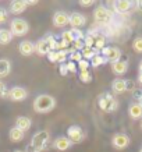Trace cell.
<instances>
[{
	"label": "cell",
	"instance_id": "cell-1",
	"mask_svg": "<svg viewBox=\"0 0 142 152\" xmlns=\"http://www.w3.org/2000/svg\"><path fill=\"white\" fill-rule=\"evenodd\" d=\"M55 107H56V99L52 95H47V94L38 95L35 102H33V109L38 113H49Z\"/></svg>",
	"mask_w": 142,
	"mask_h": 152
},
{
	"label": "cell",
	"instance_id": "cell-2",
	"mask_svg": "<svg viewBox=\"0 0 142 152\" xmlns=\"http://www.w3.org/2000/svg\"><path fill=\"white\" fill-rule=\"evenodd\" d=\"M49 138H50L49 131L41 130V131H38V133L32 137V140H31V147L29 148H33V152L43 151V149L46 148V144H47Z\"/></svg>",
	"mask_w": 142,
	"mask_h": 152
},
{
	"label": "cell",
	"instance_id": "cell-3",
	"mask_svg": "<svg viewBox=\"0 0 142 152\" xmlns=\"http://www.w3.org/2000/svg\"><path fill=\"white\" fill-rule=\"evenodd\" d=\"M99 107L103 112H114L119 107V102L116 101L110 94L106 92L102 96H99Z\"/></svg>",
	"mask_w": 142,
	"mask_h": 152
},
{
	"label": "cell",
	"instance_id": "cell-4",
	"mask_svg": "<svg viewBox=\"0 0 142 152\" xmlns=\"http://www.w3.org/2000/svg\"><path fill=\"white\" fill-rule=\"evenodd\" d=\"M29 31V24L23 18H15L11 21V34L13 37H24Z\"/></svg>",
	"mask_w": 142,
	"mask_h": 152
},
{
	"label": "cell",
	"instance_id": "cell-5",
	"mask_svg": "<svg viewBox=\"0 0 142 152\" xmlns=\"http://www.w3.org/2000/svg\"><path fill=\"white\" fill-rule=\"evenodd\" d=\"M100 55L105 57L107 61H110L111 64L121 60V50L119 48H111V46H105L100 50Z\"/></svg>",
	"mask_w": 142,
	"mask_h": 152
},
{
	"label": "cell",
	"instance_id": "cell-6",
	"mask_svg": "<svg viewBox=\"0 0 142 152\" xmlns=\"http://www.w3.org/2000/svg\"><path fill=\"white\" fill-rule=\"evenodd\" d=\"M67 138H68L73 144H78L85 138V134H84L82 129H81L79 126L73 124L67 129Z\"/></svg>",
	"mask_w": 142,
	"mask_h": 152
},
{
	"label": "cell",
	"instance_id": "cell-7",
	"mask_svg": "<svg viewBox=\"0 0 142 152\" xmlns=\"http://www.w3.org/2000/svg\"><path fill=\"white\" fill-rule=\"evenodd\" d=\"M93 18L100 24H107L113 20V13L106 7H98L93 11Z\"/></svg>",
	"mask_w": 142,
	"mask_h": 152
},
{
	"label": "cell",
	"instance_id": "cell-8",
	"mask_svg": "<svg viewBox=\"0 0 142 152\" xmlns=\"http://www.w3.org/2000/svg\"><path fill=\"white\" fill-rule=\"evenodd\" d=\"M111 145L116 149H125L130 145V137L124 133H117L111 140Z\"/></svg>",
	"mask_w": 142,
	"mask_h": 152
},
{
	"label": "cell",
	"instance_id": "cell-9",
	"mask_svg": "<svg viewBox=\"0 0 142 152\" xmlns=\"http://www.w3.org/2000/svg\"><path fill=\"white\" fill-rule=\"evenodd\" d=\"M28 96V91L23 87H14L9 91V99L14 102H21L25 101Z\"/></svg>",
	"mask_w": 142,
	"mask_h": 152
},
{
	"label": "cell",
	"instance_id": "cell-10",
	"mask_svg": "<svg viewBox=\"0 0 142 152\" xmlns=\"http://www.w3.org/2000/svg\"><path fill=\"white\" fill-rule=\"evenodd\" d=\"M70 21V15L64 11H56L53 14V25L57 28H63L66 27Z\"/></svg>",
	"mask_w": 142,
	"mask_h": 152
},
{
	"label": "cell",
	"instance_id": "cell-11",
	"mask_svg": "<svg viewBox=\"0 0 142 152\" xmlns=\"http://www.w3.org/2000/svg\"><path fill=\"white\" fill-rule=\"evenodd\" d=\"M71 145H73V142H71L66 135H60V137H57V138L55 140V144H53V147L60 152H64V151H67V149H70Z\"/></svg>",
	"mask_w": 142,
	"mask_h": 152
},
{
	"label": "cell",
	"instance_id": "cell-12",
	"mask_svg": "<svg viewBox=\"0 0 142 152\" xmlns=\"http://www.w3.org/2000/svg\"><path fill=\"white\" fill-rule=\"evenodd\" d=\"M68 24L73 28H78V29H79L81 27H84V25L87 24V18H85V15H82L81 13H73V14H70Z\"/></svg>",
	"mask_w": 142,
	"mask_h": 152
},
{
	"label": "cell",
	"instance_id": "cell-13",
	"mask_svg": "<svg viewBox=\"0 0 142 152\" xmlns=\"http://www.w3.org/2000/svg\"><path fill=\"white\" fill-rule=\"evenodd\" d=\"M18 52L21 53V56L28 57V56H31L35 52V45L31 41H23L18 45Z\"/></svg>",
	"mask_w": 142,
	"mask_h": 152
},
{
	"label": "cell",
	"instance_id": "cell-14",
	"mask_svg": "<svg viewBox=\"0 0 142 152\" xmlns=\"http://www.w3.org/2000/svg\"><path fill=\"white\" fill-rule=\"evenodd\" d=\"M28 4L25 0H15V1H11L10 4V13L11 14H21L27 10Z\"/></svg>",
	"mask_w": 142,
	"mask_h": 152
},
{
	"label": "cell",
	"instance_id": "cell-15",
	"mask_svg": "<svg viewBox=\"0 0 142 152\" xmlns=\"http://www.w3.org/2000/svg\"><path fill=\"white\" fill-rule=\"evenodd\" d=\"M50 45H49V42L46 41L45 38H42V39H39V41L36 42V45H35V52H36L38 55L41 56H45L47 55L49 52H50Z\"/></svg>",
	"mask_w": 142,
	"mask_h": 152
},
{
	"label": "cell",
	"instance_id": "cell-16",
	"mask_svg": "<svg viewBox=\"0 0 142 152\" xmlns=\"http://www.w3.org/2000/svg\"><path fill=\"white\" fill-rule=\"evenodd\" d=\"M31 126H32V120L29 119V117H27V116H18V117L15 119V127L20 129L21 131L29 130Z\"/></svg>",
	"mask_w": 142,
	"mask_h": 152
},
{
	"label": "cell",
	"instance_id": "cell-17",
	"mask_svg": "<svg viewBox=\"0 0 142 152\" xmlns=\"http://www.w3.org/2000/svg\"><path fill=\"white\" fill-rule=\"evenodd\" d=\"M111 89L114 94H124L127 91V81L123 78H116L111 83Z\"/></svg>",
	"mask_w": 142,
	"mask_h": 152
},
{
	"label": "cell",
	"instance_id": "cell-18",
	"mask_svg": "<svg viewBox=\"0 0 142 152\" xmlns=\"http://www.w3.org/2000/svg\"><path fill=\"white\" fill-rule=\"evenodd\" d=\"M111 70H113V73L117 74V75H123V74H125L127 70H128V63L124 61V60H119V61H116V63L111 64Z\"/></svg>",
	"mask_w": 142,
	"mask_h": 152
},
{
	"label": "cell",
	"instance_id": "cell-19",
	"mask_svg": "<svg viewBox=\"0 0 142 152\" xmlns=\"http://www.w3.org/2000/svg\"><path fill=\"white\" fill-rule=\"evenodd\" d=\"M133 7V1L130 0H119V1H114V9L117 13H127L130 11Z\"/></svg>",
	"mask_w": 142,
	"mask_h": 152
},
{
	"label": "cell",
	"instance_id": "cell-20",
	"mask_svg": "<svg viewBox=\"0 0 142 152\" xmlns=\"http://www.w3.org/2000/svg\"><path fill=\"white\" fill-rule=\"evenodd\" d=\"M128 115L131 119H142V106L139 103H131L128 107Z\"/></svg>",
	"mask_w": 142,
	"mask_h": 152
},
{
	"label": "cell",
	"instance_id": "cell-21",
	"mask_svg": "<svg viewBox=\"0 0 142 152\" xmlns=\"http://www.w3.org/2000/svg\"><path fill=\"white\" fill-rule=\"evenodd\" d=\"M11 71V63L7 59H0V78L7 77Z\"/></svg>",
	"mask_w": 142,
	"mask_h": 152
},
{
	"label": "cell",
	"instance_id": "cell-22",
	"mask_svg": "<svg viewBox=\"0 0 142 152\" xmlns=\"http://www.w3.org/2000/svg\"><path fill=\"white\" fill-rule=\"evenodd\" d=\"M24 131H21L20 129H17V127H13V129L10 130L9 133V137L10 140L13 141V142H20V141H23L24 140Z\"/></svg>",
	"mask_w": 142,
	"mask_h": 152
},
{
	"label": "cell",
	"instance_id": "cell-23",
	"mask_svg": "<svg viewBox=\"0 0 142 152\" xmlns=\"http://www.w3.org/2000/svg\"><path fill=\"white\" fill-rule=\"evenodd\" d=\"M13 39V34L9 29H0V45H9Z\"/></svg>",
	"mask_w": 142,
	"mask_h": 152
},
{
	"label": "cell",
	"instance_id": "cell-24",
	"mask_svg": "<svg viewBox=\"0 0 142 152\" xmlns=\"http://www.w3.org/2000/svg\"><path fill=\"white\" fill-rule=\"evenodd\" d=\"M81 55H82V59L84 60H92L93 57L96 55H99L98 53V50H93V49H89V48H84L82 50H81Z\"/></svg>",
	"mask_w": 142,
	"mask_h": 152
},
{
	"label": "cell",
	"instance_id": "cell-25",
	"mask_svg": "<svg viewBox=\"0 0 142 152\" xmlns=\"http://www.w3.org/2000/svg\"><path fill=\"white\" fill-rule=\"evenodd\" d=\"M93 39H95V45H93V48H95L96 50H102V49L106 46L105 37H102V35H93Z\"/></svg>",
	"mask_w": 142,
	"mask_h": 152
},
{
	"label": "cell",
	"instance_id": "cell-26",
	"mask_svg": "<svg viewBox=\"0 0 142 152\" xmlns=\"http://www.w3.org/2000/svg\"><path fill=\"white\" fill-rule=\"evenodd\" d=\"M106 61H107V60H106L105 57H103V56L99 53V55H96L95 57H93V59L91 60V66H92V67H99V66L105 64Z\"/></svg>",
	"mask_w": 142,
	"mask_h": 152
},
{
	"label": "cell",
	"instance_id": "cell-27",
	"mask_svg": "<svg viewBox=\"0 0 142 152\" xmlns=\"http://www.w3.org/2000/svg\"><path fill=\"white\" fill-rule=\"evenodd\" d=\"M67 53H68V50H57L56 52V63L64 64L66 60H67Z\"/></svg>",
	"mask_w": 142,
	"mask_h": 152
},
{
	"label": "cell",
	"instance_id": "cell-28",
	"mask_svg": "<svg viewBox=\"0 0 142 152\" xmlns=\"http://www.w3.org/2000/svg\"><path fill=\"white\" fill-rule=\"evenodd\" d=\"M133 49L137 53H142V37H138L133 42Z\"/></svg>",
	"mask_w": 142,
	"mask_h": 152
},
{
	"label": "cell",
	"instance_id": "cell-29",
	"mask_svg": "<svg viewBox=\"0 0 142 152\" xmlns=\"http://www.w3.org/2000/svg\"><path fill=\"white\" fill-rule=\"evenodd\" d=\"M78 77H79V80L85 84H88V83H91L92 81V75H91V73H89V70H87V71H81Z\"/></svg>",
	"mask_w": 142,
	"mask_h": 152
},
{
	"label": "cell",
	"instance_id": "cell-30",
	"mask_svg": "<svg viewBox=\"0 0 142 152\" xmlns=\"http://www.w3.org/2000/svg\"><path fill=\"white\" fill-rule=\"evenodd\" d=\"M84 45H85V48H89V49L93 48V45H95V39H93V35H92V34H88L87 37L84 38Z\"/></svg>",
	"mask_w": 142,
	"mask_h": 152
},
{
	"label": "cell",
	"instance_id": "cell-31",
	"mask_svg": "<svg viewBox=\"0 0 142 152\" xmlns=\"http://www.w3.org/2000/svg\"><path fill=\"white\" fill-rule=\"evenodd\" d=\"M68 53H70V59H71V61H81V60H82L81 52H77V50H74V49H71V50H68Z\"/></svg>",
	"mask_w": 142,
	"mask_h": 152
},
{
	"label": "cell",
	"instance_id": "cell-32",
	"mask_svg": "<svg viewBox=\"0 0 142 152\" xmlns=\"http://www.w3.org/2000/svg\"><path fill=\"white\" fill-rule=\"evenodd\" d=\"M61 41H66L67 43H73L75 39H74L71 31H64V32L61 34Z\"/></svg>",
	"mask_w": 142,
	"mask_h": 152
},
{
	"label": "cell",
	"instance_id": "cell-33",
	"mask_svg": "<svg viewBox=\"0 0 142 152\" xmlns=\"http://www.w3.org/2000/svg\"><path fill=\"white\" fill-rule=\"evenodd\" d=\"M71 31V34H73L74 39H81V41H84V34L82 31H79L78 28H73V29H70Z\"/></svg>",
	"mask_w": 142,
	"mask_h": 152
},
{
	"label": "cell",
	"instance_id": "cell-34",
	"mask_svg": "<svg viewBox=\"0 0 142 152\" xmlns=\"http://www.w3.org/2000/svg\"><path fill=\"white\" fill-rule=\"evenodd\" d=\"M73 43H74V50H77V52H81L84 48H85L84 41H81V39H75Z\"/></svg>",
	"mask_w": 142,
	"mask_h": 152
},
{
	"label": "cell",
	"instance_id": "cell-35",
	"mask_svg": "<svg viewBox=\"0 0 142 152\" xmlns=\"http://www.w3.org/2000/svg\"><path fill=\"white\" fill-rule=\"evenodd\" d=\"M78 69L81 70V71H87L89 70V61L88 60H81V61H78Z\"/></svg>",
	"mask_w": 142,
	"mask_h": 152
},
{
	"label": "cell",
	"instance_id": "cell-36",
	"mask_svg": "<svg viewBox=\"0 0 142 152\" xmlns=\"http://www.w3.org/2000/svg\"><path fill=\"white\" fill-rule=\"evenodd\" d=\"M0 96L1 98H6V96L9 98V91H7L4 83H1V81H0Z\"/></svg>",
	"mask_w": 142,
	"mask_h": 152
},
{
	"label": "cell",
	"instance_id": "cell-37",
	"mask_svg": "<svg viewBox=\"0 0 142 152\" xmlns=\"http://www.w3.org/2000/svg\"><path fill=\"white\" fill-rule=\"evenodd\" d=\"M66 64H67V70H68V73H77V64H75L74 61L70 60V61H67Z\"/></svg>",
	"mask_w": 142,
	"mask_h": 152
},
{
	"label": "cell",
	"instance_id": "cell-38",
	"mask_svg": "<svg viewBox=\"0 0 142 152\" xmlns=\"http://www.w3.org/2000/svg\"><path fill=\"white\" fill-rule=\"evenodd\" d=\"M7 18H9V11L0 9V23H4Z\"/></svg>",
	"mask_w": 142,
	"mask_h": 152
},
{
	"label": "cell",
	"instance_id": "cell-39",
	"mask_svg": "<svg viewBox=\"0 0 142 152\" xmlns=\"http://www.w3.org/2000/svg\"><path fill=\"white\" fill-rule=\"evenodd\" d=\"M79 4L82 6V7H91V6L95 4V1H93V0H81Z\"/></svg>",
	"mask_w": 142,
	"mask_h": 152
},
{
	"label": "cell",
	"instance_id": "cell-40",
	"mask_svg": "<svg viewBox=\"0 0 142 152\" xmlns=\"http://www.w3.org/2000/svg\"><path fill=\"white\" fill-rule=\"evenodd\" d=\"M59 71H60V74L63 75V77H66L67 74H68V70H67V64H60V69H59Z\"/></svg>",
	"mask_w": 142,
	"mask_h": 152
},
{
	"label": "cell",
	"instance_id": "cell-41",
	"mask_svg": "<svg viewBox=\"0 0 142 152\" xmlns=\"http://www.w3.org/2000/svg\"><path fill=\"white\" fill-rule=\"evenodd\" d=\"M47 59H49V61H52V63H56V52L50 50L49 53H47Z\"/></svg>",
	"mask_w": 142,
	"mask_h": 152
},
{
	"label": "cell",
	"instance_id": "cell-42",
	"mask_svg": "<svg viewBox=\"0 0 142 152\" xmlns=\"http://www.w3.org/2000/svg\"><path fill=\"white\" fill-rule=\"evenodd\" d=\"M135 4H137V9H138V10H139V11H141V13H142V0H139V1H137Z\"/></svg>",
	"mask_w": 142,
	"mask_h": 152
},
{
	"label": "cell",
	"instance_id": "cell-43",
	"mask_svg": "<svg viewBox=\"0 0 142 152\" xmlns=\"http://www.w3.org/2000/svg\"><path fill=\"white\" fill-rule=\"evenodd\" d=\"M25 1H27V0H25ZM27 4L28 6H33V4H36V1H35V0H33V1L32 0H29V1H27Z\"/></svg>",
	"mask_w": 142,
	"mask_h": 152
},
{
	"label": "cell",
	"instance_id": "cell-44",
	"mask_svg": "<svg viewBox=\"0 0 142 152\" xmlns=\"http://www.w3.org/2000/svg\"><path fill=\"white\" fill-rule=\"evenodd\" d=\"M138 83L142 85V73H139V75H138Z\"/></svg>",
	"mask_w": 142,
	"mask_h": 152
},
{
	"label": "cell",
	"instance_id": "cell-45",
	"mask_svg": "<svg viewBox=\"0 0 142 152\" xmlns=\"http://www.w3.org/2000/svg\"><path fill=\"white\" fill-rule=\"evenodd\" d=\"M138 70H139V73H142V60L139 61V66H138Z\"/></svg>",
	"mask_w": 142,
	"mask_h": 152
},
{
	"label": "cell",
	"instance_id": "cell-46",
	"mask_svg": "<svg viewBox=\"0 0 142 152\" xmlns=\"http://www.w3.org/2000/svg\"><path fill=\"white\" fill-rule=\"evenodd\" d=\"M138 103H139V105L142 106V94H141V95H139V102H138Z\"/></svg>",
	"mask_w": 142,
	"mask_h": 152
},
{
	"label": "cell",
	"instance_id": "cell-47",
	"mask_svg": "<svg viewBox=\"0 0 142 152\" xmlns=\"http://www.w3.org/2000/svg\"><path fill=\"white\" fill-rule=\"evenodd\" d=\"M14 152H27V151H23V149H15Z\"/></svg>",
	"mask_w": 142,
	"mask_h": 152
},
{
	"label": "cell",
	"instance_id": "cell-48",
	"mask_svg": "<svg viewBox=\"0 0 142 152\" xmlns=\"http://www.w3.org/2000/svg\"><path fill=\"white\" fill-rule=\"evenodd\" d=\"M139 126H141V129H142V120H141V124H139Z\"/></svg>",
	"mask_w": 142,
	"mask_h": 152
},
{
	"label": "cell",
	"instance_id": "cell-49",
	"mask_svg": "<svg viewBox=\"0 0 142 152\" xmlns=\"http://www.w3.org/2000/svg\"><path fill=\"white\" fill-rule=\"evenodd\" d=\"M139 152H142V147H141V149H139Z\"/></svg>",
	"mask_w": 142,
	"mask_h": 152
}]
</instances>
